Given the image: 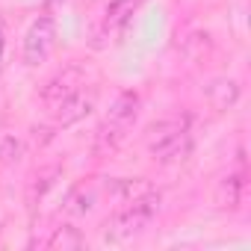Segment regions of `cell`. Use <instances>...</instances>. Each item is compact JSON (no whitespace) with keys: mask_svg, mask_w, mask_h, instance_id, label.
Returning <instances> with one entry per match:
<instances>
[{"mask_svg":"<svg viewBox=\"0 0 251 251\" xmlns=\"http://www.w3.org/2000/svg\"><path fill=\"white\" fill-rule=\"evenodd\" d=\"M148 148L157 160L163 163H177L186 160L192 151V136H189V118L186 115H175V118H163L157 124H151L148 130Z\"/></svg>","mask_w":251,"mask_h":251,"instance_id":"1","label":"cell"},{"mask_svg":"<svg viewBox=\"0 0 251 251\" xmlns=\"http://www.w3.org/2000/svg\"><path fill=\"white\" fill-rule=\"evenodd\" d=\"M157 210H160V192H157V189L145 192L142 198H136V201H130V204H124V207L112 216V222L106 225V227H109V230H106V239L124 242V239L136 236V233L157 216Z\"/></svg>","mask_w":251,"mask_h":251,"instance_id":"2","label":"cell"},{"mask_svg":"<svg viewBox=\"0 0 251 251\" xmlns=\"http://www.w3.org/2000/svg\"><path fill=\"white\" fill-rule=\"evenodd\" d=\"M136 112H139V95L124 92V95L112 103V109L106 112V118H103V127H100V133H98V145H100V148H115V145L124 139V133L133 127Z\"/></svg>","mask_w":251,"mask_h":251,"instance_id":"3","label":"cell"},{"mask_svg":"<svg viewBox=\"0 0 251 251\" xmlns=\"http://www.w3.org/2000/svg\"><path fill=\"white\" fill-rule=\"evenodd\" d=\"M53 42H56V24L50 15H42L30 24L27 36H24V62L27 65H42L50 50H53Z\"/></svg>","mask_w":251,"mask_h":251,"instance_id":"4","label":"cell"},{"mask_svg":"<svg viewBox=\"0 0 251 251\" xmlns=\"http://www.w3.org/2000/svg\"><path fill=\"white\" fill-rule=\"evenodd\" d=\"M77 89H83V74H80V68H65V71H59V74L42 89V100H45L48 106H53V103H59L62 98L74 95Z\"/></svg>","mask_w":251,"mask_h":251,"instance_id":"5","label":"cell"},{"mask_svg":"<svg viewBox=\"0 0 251 251\" xmlns=\"http://www.w3.org/2000/svg\"><path fill=\"white\" fill-rule=\"evenodd\" d=\"M92 103H95V98H92V95H86L83 89H77L74 95H68V98H62L59 103H53V106H50V112H53V118L65 127V124L80 121V118L92 109Z\"/></svg>","mask_w":251,"mask_h":251,"instance_id":"6","label":"cell"},{"mask_svg":"<svg viewBox=\"0 0 251 251\" xmlns=\"http://www.w3.org/2000/svg\"><path fill=\"white\" fill-rule=\"evenodd\" d=\"M151 189H154V186H151L148 180H142V177H118V180L109 183V192H112L121 204H130V201L142 198V195L151 192Z\"/></svg>","mask_w":251,"mask_h":251,"instance_id":"7","label":"cell"},{"mask_svg":"<svg viewBox=\"0 0 251 251\" xmlns=\"http://www.w3.org/2000/svg\"><path fill=\"white\" fill-rule=\"evenodd\" d=\"M207 98L216 109H230L239 100V86L236 80H213L207 86Z\"/></svg>","mask_w":251,"mask_h":251,"instance_id":"8","label":"cell"},{"mask_svg":"<svg viewBox=\"0 0 251 251\" xmlns=\"http://www.w3.org/2000/svg\"><path fill=\"white\" fill-rule=\"evenodd\" d=\"M145 3V0H109V6H106V15H103V21L109 24V27H118V24H124L139 6Z\"/></svg>","mask_w":251,"mask_h":251,"instance_id":"9","label":"cell"},{"mask_svg":"<svg viewBox=\"0 0 251 251\" xmlns=\"http://www.w3.org/2000/svg\"><path fill=\"white\" fill-rule=\"evenodd\" d=\"M242 189H245L242 175H230V177H225V183H222V189H219V201H222V207H236Z\"/></svg>","mask_w":251,"mask_h":251,"instance_id":"10","label":"cell"},{"mask_svg":"<svg viewBox=\"0 0 251 251\" xmlns=\"http://www.w3.org/2000/svg\"><path fill=\"white\" fill-rule=\"evenodd\" d=\"M50 248H80L83 245V236L77 233V227H56L53 236L48 239Z\"/></svg>","mask_w":251,"mask_h":251,"instance_id":"11","label":"cell"},{"mask_svg":"<svg viewBox=\"0 0 251 251\" xmlns=\"http://www.w3.org/2000/svg\"><path fill=\"white\" fill-rule=\"evenodd\" d=\"M21 154H24V145H21V139H15V136H6L3 142H0V163H18V160H21Z\"/></svg>","mask_w":251,"mask_h":251,"instance_id":"12","label":"cell"},{"mask_svg":"<svg viewBox=\"0 0 251 251\" xmlns=\"http://www.w3.org/2000/svg\"><path fill=\"white\" fill-rule=\"evenodd\" d=\"M3 48H6V30H3V21H0V59H3Z\"/></svg>","mask_w":251,"mask_h":251,"instance_id":"13","label":"cell"}]
</instances>
